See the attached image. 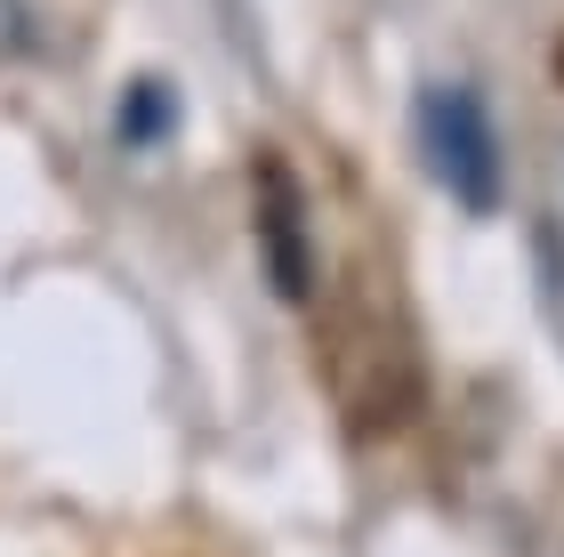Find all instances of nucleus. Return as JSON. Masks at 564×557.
I'll use <instances>...</instances> for the list:
<instances>
[{"label":"nucleus","instance_id":"7ed1b4c3","mask_svg":"<svg viewBox=\"0 0 564 557\" xmlns=\"http://www.w3.org/2000/svg\"><path fill=\"white\" fill-rule=\"evenodd\" d=\"M162 130H170V89H162V82H138L130 97H121V138H130V146H153Z\"/></svg>","mask_w":564,"mask_h":557},{"label":"nucleus","instance_id":"f03ea898","mask_svg":"<svg viewBox=\"0 0 564 557\" xmlns=\"http://www.w3.org/2000/svg\"><path fill=\"white\" fill-rule=\"evenodd\" d=\"M259 243H267V275L282 299L315 291V250H306V194L282 162H259Z\"/></svg>","mask_w":564,"mask_h":557},{"label":"nucleus","instance_id":"f257e3e1","mask_svg":"<svg viewBox=\"0 0 564 557\" xmlns=\"http://www.w3.org/2000/svg\"><path fill=\"white\" fill-rule=\"evenodd\" d=\"M420 130H427V154H435V179H444L468 211H500V138H492V114H484L476 89H427L420 97Z\"/></svg>","mask_w":564,"mask_h":557}]
</instances>
